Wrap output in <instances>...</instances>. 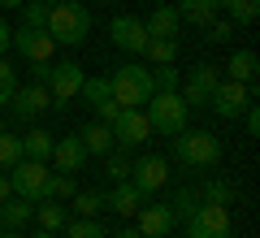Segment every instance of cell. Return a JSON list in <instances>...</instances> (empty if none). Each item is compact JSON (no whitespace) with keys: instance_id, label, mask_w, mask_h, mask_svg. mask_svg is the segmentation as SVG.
Here are the masks:
<instances>
[{"instance_id":"cell-9","label":"cell","mask_w":260,"mask_h":238,"mask_svg":"<svg viewBox=\"0 0 260 238\" xmlns=\"http://www.w3.org/2000/svg\"><path fill=\"white\" fill-rule=\"evenodd\" d=\"M217 83H221V70L208 65V61H200L182 83H178V95H182L186 109H208V95L217 91Z\"/></svg>"},{"instance_id":"cell-23","label":"cell","mask_w":260,"mask_h":238,"mask_svg":"<svg viewBox=\"0 0 260 238\" xmlns=\"http://www.w3.org/2000/svg\"><path fill=\"white\" fill-rule=\"evenodd\" d=\"M0 212H5V229H22L30 217H35V203H30V199H18V195H9V199L0 203Z\"/></svg>"},{"instance_id":"cell-30","label":"cell","mask_w":260,"mask_h":238,"mask_svg":"<svg viewBox=\"0 0 260 238\" xmlns=\"http://www.w3.org/2000/svg\"><path fill=\"white\" fill-rule=\"evenodd\" d=\"M22 160V139L9 134V130H0V169H13Z\"/></svg>"},{"instance_id":"cell-16","label":"cell","mask_w":260,"mask_h":238,"mask_svg":"<svg viewBox=\"0 0 260 238\" xmlns=\"http://www.w3.org/2000/svg\"><path fill=\"white\" fill-rule=\"evenodd\" d=\"M56 165V174H78V169L87 165V147H83V139L78 134H61V139H52V156H48Z\"/></svg>"},{"instance_id":"cell-39","label":"cell","mask_w":260,"mask_h":238,"mask_svg":"<svg viewBox=\"0 0 260 238\" xmlns=\"http://www.w3.org/2000/svg\"><path fill=\"white\" fill-rule=\"evenodd\" d=\"M91 109H95V121L113 126V121H117V113H121V104H117V100H100V104H91Z\"/></svg>"},{"instance_id":"cell-41","label":"cell","mask_w":260,"mask_h":238,"mask_svg":"<svg viewBox=\"0 0 260 238\" xmlns=\"http://www.w3.org/2000/svg\"><path fill=\"white\" fill-rule=\"evenodd\" d=\"M9 48H13V30H9V22L0 18V56L9 52Z\"/></svg>"},{"instance_id":"cell-38","label":"cell","mask_w":260,"mask_h":238,"mask_svg":"<svg viewBox=\"0 0 260 238\" xmlns=\"http://www.w3.org/2000/svg\"><path fill=\"white\" fill-rule=\"evenodd\" d=\"M204 199H208V203H230V199H234V186L221 182V178H213V182L204 186Z\"/></svg>"},{"instance_id":"cell-12","label":"cell","mask_w":260,"mask_h":238,"mask_svg":"<svg viewBox=\"0 0 260 238\" xmlns=\"http://www.w3.org/2000/svg\"><path fill=\"white\" fill-rule=\"evenodd\" d=\"M109 39L121 48V52L130 56H143V48H148V26H143V18H135V13H121V18L109 22Z\"/></svg>"},{"instance_id":"cell-22","label":"cell","mask_w":260,"mask_h":238,"mask_svg":"<svg viewBox=\"0 0 260 238\" xmlns=\"http://www.w3.org/2000/svg\"><path fill=\"white\" fill-rule=\"evenodd\" d=\"M35 221L39 229H65V221H70V208H61V199H39L35 203Z\"/></svg>"},{"instance_id":"cell-17","label":"cell","mask_w":260,"mask_h":238,"mask_svg":"<svg viewBox=\"0 0 260 238\" xmlns=\"http://www.w3.org/2000/svg\"><path fill=\"white\" fill-rule=\"evenodd\" d=\"M143 203H148V195H143L135 182H113V191L104 195V208L117 212V217H135Z\"/></svg>"},{"instance_id":"cell-29","label":"cell","mask_w":260,"mask_h":238,"mask_svg":"<svg viewBox=\"0 0 260 238\" xmlns=\"http://www.w3.org/2000/svg\"><path fill=\"white\" fill-rule=\"evenodd\" d=\"M78 95H83L87 104L113 100V91H109V74H100V78H83V87H78Z\"/></svg>"},{"instance_id":"cell-13","label":"cell","mask_w":260,"mask_h":238,"mask_svg":"<svg viewBox=\"0 0 260 238\" xmlns=\"http://www.w3.org/2000/svg\"><path fill=\"white\" fill-rule=\"evenodd\" d=\"M113 139H117V152H130V147H143L152 139V126L143 117V109H121L117 121H113Z\"/></svg>"},{"instance_id":"cell-6","label":"cell","mask_w":260,"mask_h":238,"mask_svg":"<svg viewBox=\"0 0 260 238\" xmlns=\"http://www.w3.org/2000/svg\"><path fill=\"white\" fill-rule=\"evenodd\" d=\"M186 238H234V221H230V203H208L200 199L186 217Z\"/></svg>"},{"instance_id":"cell-3","label":"cell","mask_w":260,"mask_h":238,"mask_svg":"<svg viewBox=\"0 0 260 238\" xmlns=\"http://www.w3.org/2000/svg\"><path fill=\"white\" fill-rule=\"evenodd\" d=\"M174 160L186 169H213L221 160V139L213 130H178L174 134Z\"/></svg>"},{"instance_id":"cell-11","label":"cell","mask_w":260,"mask_h":238,"mask_svg":"<svg viewBox=\"0 0 260 238\" xmlns=\"http://www.w3.org/2000/svg\"><path fill=\"white\" fill-rule=\"evenodd\" d=\"M130 182L139 186L143 195H156L169 186V160L165 156H139V160H130Z\"/></svg>"},{"instance_id":"cell-8","label":"cell","mask_w":260,"mask_h":238,"mask_svg":"<svg viewBox=\"0 0 260 238\" xmlns=\"http://www.w3.org/2000/svg\"><path fill=\"white\" fill-rule=\"evenodd\" d=\"M251 100H256V83H234V78H221L217 91L208 95V109H213L217 117L234 121V117H243V109H247Z\"/></svg>"},{"instance_id":"cell-26","label":"cell","mask_w":260,"mask_h":238,"mask_svg":"<svg viewBox=\"0 0 260 238\" xmlns=\"http://www.w3.org/2000/svg\"><path fill=\"white\" fill-rule=\"evenodd\" d=\"M221 9H225V18H230V22H239V26H251V22L260 18V0H225Z\"/></svg>"},{"instance_id":"cell-35","label":"cell","mask_w":260,"mask_h":238,"mask_svg":"<svg viewBox=\"0 0 260 238\" xmlns=\"http://www.w3.org/2000/svg\"><path fill=\"white\" fill-rule=\"evenodd\" d=\"M230 35H234V22H230V18H221V13H217V18L204 26V39H208V44H225Z\"/></svg>"},{"instance_id":"cell-25","label":"cell","mask_w":260,"mask_h":238,"mask_svg":"<svg viewBox=\"0 0 260 238\" xmlns=\"http://www.w3.org/2000/svg\"><path fill=\"white\" fill-rule=\"evenodd\" d=\"M65 238H109L100 217H70L65 221Z\"/></svg>"},{"instance_id":"cell-32","label":"cell","mask_w":260,"mask_h":238,"mask_svg":"<svg viewBox=\"0 0 260 238\" xmlns=\"http://www.w3.org/2000/svg\"><path fill=\"white\" fill-rule=\"evenodd\" d=\"M74 195H78L74 174H52L48 178V199H74Z\"/></svg>"},{"instance_id":"cell-18","label":"cell","mask_w":260,"mask_h":238,"mask_svg":"<svg viewBox=\"0 0 260 238\" xmlns=\"http://www.w3.org/2000/svg\"><path fill=\"white\" fill-rule=\"evenodd\" d=\"M143 26H148L152 39H178V26H182V22H178V9L169 5V0H160L156 9L143 18Z\"/></svg>"},{"instance_id":"cell-50","label":"cell","mask_w":260,"mask_h":238,"mask_svg":"<svg viewBox=\"0 0 260 238\" xmlns=\"http://www.w3.org/2000/svg\"><path fill=\"white\" fill-rule=\"evenodd\" d=\"M83 5H87V0H83Z\"/></svg>"},{"instance_id":"cell-42","label":"cell","mask_w":260,"mask_h":238,"mask_svg":"<svg viewBox=\"0 0 260 238\" xmlns=\"http://www.w3.org/2000/svg\"><path fill=\"white\" fill-rule=\"evenodd\" d=\"M9 195H13V191H9V174H5V169H0V203L9 199Z\"/></svg>"},{"instance_id":"cell-2","label":"cell","mask_w":260,"mask_h":238,"mask_svg":"<svg viewBox=\"0 0 260 238\" xmlns=\"http://www.w3.org/2000/svg\"><path fill=\"white\" fill-rule=\"evenodd\" d=\"M109 91H113V100H117L121 109H143V104L152 100V91H156V83H152L148 65L126 61V65H117V70L109 74Z\"/></svg>"},{"instance_id":"cell-28","label":"cell","mask_w":260,"mask_h":238,"mask_svg":"<svg viewBox=\"0 0 260 238\" xmlns=\"http://www.w3.org/2000/svg\"><path fill=\"white\" fill-rule=\"evenodd\" d=\"M70 208H74V217H100L104 212V195L100 191H78L74 199H70Z\"/></svg>"},{"instance_id":"cell-40","label":"cell","mask_w":260,"mask_h":238,"mask_svg":"<svg viewBox=\"0 0 260 238\" xmlns=\"http://www.w3.org/2000/svg\"><path fill=\"white\" fill-rule=\"evenodd\" d=\"M243 121H247V134L256 139V134H260V109H256V100H251L247 109H243Z\"/></svg>"},{"instance_id":"cell-44","label":"cell","mask_w":260,"mask_h":238,"mask_svg":"<svg viewBox=\"0 0 260 238\" xmlns=\"http://www.w3.org/2000/svg\"><path fill=\"white\" fill-rule=\"evenodd\" d=\"M26 0H0V9H22Z\"/></svg>"},{"instance_id":"cell-37","label":"cell","mask_w":260,"mask_h":238,"mask_svg":"<svg viewBox=\"0 0 260 238\" xmlns=\"http://www.w3.org/2000/svg\"><path fill=\"white\" fill-rule=\"evenodd\" d=\"M195 203H200V195H195V191H178V195H174V203H169V208H174V221H186Z\"/></svg>"},{"instance_id":"cell-21","label":"cell","mask_w":260,"mask_h":238,"mask_svg":"<svg viewBox=\"0 0 260 238\" xmlns=\"http://www.w3.org/2000/svg\"><path fill=\"white\" fill-rule=\"evenodd\" d=\"M256 52L251 48H239V52H230V61H225V78H234V83H256Z\"/></svg>"},{"instance_id":"cell-49","label":"cell","mask_w":260,"mask_h":238,"mask_svg":"<svg viewBox=\"0 0 260 238\" xmlns=\"http://www.w3.org/2000/svg\"><path fill=\"white\" fill-rule=\"evenodd\" d=\"M169 5H174V0H169Z\"/></svg>"},{"instance_id":"cell-31","label":"cell","mask_w":260,"mask_h":238,"mask_svg":"<svg viewBox=\"0 0 260 238\" xmlns=\"http://www.w3.org/2000/svg\"><path fill=\"white\" fill-rule=\"evenodd\" d=\"M48 9H52V5H44V0H26V5H22V26L48 30Z\"/></svg>"},{"instance_id":"cell-7","label":"cell","mask_w":260,"mask_h":238,"mask_svg":"<svg viewBox=\"0 0 260 238\" xmlns=\"http://www.w3.org/2000/svg\"><path fill=\"white\" fill-rule=\"evenodd\" d=\"M5 174H9V191L18 195V199H30V203L48 199V178H52L48 160H26V156H22L18 165L5 169Z\"/></svg>"},{"instance_id":"cell-5","label":"cell","mask_w":260,"mask_h":238,"mask_svg":"<svg viewBox=\"0 0 260 238\" xmlns=\"http://www.w3.org/2000/svg\"><path fill=\"white\" fill-rule=\"evenodd\" d=\"M83 65L78 61H61V65H35V83L48 87V95H52V109H65V104L78 95V87H83Z\"/></svg>"},{"instance_id":"cell-20","label":"cell","mask_w":260,"mask_h":238,"mask_svg":"<svg viewBox=\"0 0 260 238\" xmlns=\"http://www.w3.org/2000/svg\"><path fill=\"white\" fill-rule=\"evenodd\" d=\"M78 139H83L87 156H109V152H117V139H113V126H104V121H91L87 130H78Z\"/></svg>"},{"instance_id":"cell-10","label":"cell","mask_w":260,"mask_h":238,"mask_svg":"<svg viewBox=\"0 0 260 238\" xmlns=\"http://www.w3.org/2000/svg\"><path fill=\"white\" fill-rule=\"evenodd\" d=\"M13 48L26 65H48L56 56V39L48 30H35V26H18L13 30Z\"/></svg>"},{"instance_id":"cell-27","label":"cell","mask_w":260,"mask_h":238,"mask_svg":"<svg viewBox=\"0 0 260 238\" xmlns=\"http://www.w3.org/2000/svg\"><path fill=\"white\" fill-rule=\"evenodd\" d=\"M143 56H148L152 65H174L178 61V39H148Z\"/></svg>"},{"instance_id":"cell-15","label":"cell","mask_w":260,"mask_h":238,"mask_svg":"<svg viewBox=\"0 0 260 238\" xmlns=\"http://www.w3.org/2000/svg\"><path fill=\"white\" fill-rule=\"evenodd\" d=\"M174 208L169 203H143L139 212H135V229H139L143 238H169V229H174Z\"/></svg>"},{"instance_id":"cell-34","label":"cell","mask_w":260,"mask_h":238,"mask_svg":"<svg viewBox=\"0 0 260 238\" xmlns=\"http://www.w3.org/2000/svg\"><path fill=\"white\" fill-rule=\"evenodd\" d=\"M13 91H18V70H13V65L0 56V104H9Z\"/></svg>"},{"instance_id":"cell-1","label":"cell","mask_w":260,"mask_h":238,"mask_svg":"<svg viewBox=\"0 0 260 238\" xmlns=\"http://www.w3.org/2000/svg\"><path fill=\"white\" fill-rule=\"evenodd\" d=\"M48 35L65 48H78L87 35H91V9L83 0H56L48 9Z\"/></svg>"},{"instance_id":"cell-4","label":"cell","mask_w":260,"mask_h":238,"mask_svg":"<svg viewBox=\"0 0 260 238\" xmlns=\"http://www.w3.org/2000/svg\"><path fill=\"white\" fill-rule=\"evenodd\" d=\"M143 117H148L152 134L174 139L178 130H186V121H191V109L182 104V95H178V91H152V100L143 104Z\"/></svg>"},{"instance_id":"cell-24","label":"cell","mask_w":260,"mask_h":238,"mask_svg":"<svg viewBox=\"0 0 260 238\" xmlns=\"http://www.w3.org/2000/svg\"><path fill=\"white\" fill-rule=\"evenodd\" d=\"M22 156H26V160H48V156H52V134H48V130H26Z\"/></svg>"},{"instance_id":"cell-33","label":"cell","mask_w":260,"mask_h":238,"mask_svg":"<svg viewBox=\"0 0 260 238\" xmlns=\"http://www.w3.org/2000/svg\"><path fill=\"white\" fill-rule=\"evenodd\" d=\"M104 174H109L113 182H130V160L121 152H109L104 156Z\"/></svg>"},{"instance_id":"cell-48","label":"cell","mask_w":260,"mask_h":238,"mask_svg":"<svg viewBox=\"0 0 260 238\" xmlns=\"http://www.w3.org/2000/svg\"><path fill=\"white\" fill-rule=\"evenodd\" d=\"M44 5H56V0H44Z\"/></svg>"},{"instance_id":"cell-47","label":"cell","mask_w":260,"mask_h":238,"mask_svg":"<svg viewBox=\"0 0 260 238\" xmlns=\"http://www.w3.org/2000/svg\"><path fill=\"white\" fill-rule=\"evenodd\" d=\"M0 229H5V212H0Z\"/></svg>"},{"instance_id":"cell-36","label":"cell","mask_w":260,"mask_h":238,"mask_svg":"<svg viewBox=\"0 0 260 238\" xmlns=\"http://www.w3.org/2000/svg\"><path fill=\"white\" fill-rule=\"evenodd\" d=\"M152 83H156V91H178V70L174 65H152Z\"/></svg>"},{"instance_id":"cell-43","label":"cell","mask_w":260,"mask_h":238,"mask_svg":"<svg viewBox=\"0 0 260 238\" xmlns=\"http://www.w3.org/2000/svg\"><path fill=\"white\" fill-rule=\"evenodd\" d=\"M109 238H143V234H139L135 225H126V229H117V234H109Z\"/></svg>"},{"instance_id":"cell-45","label":"cell","mask_w":260,"mask_h":238,"mask_svg":"<svg viewBox=\"0 0 260 238\" xmlns=\"http://www.w3.org/2000/svg\"><path fill=\"white\" fill-rule=\"evenodd\" d=\"M0 238H26L22 229H0Z\"/></svg>"},{"instance_id":"cell-46","label":"cell","mask_w":260,"mask_h":238,"mask_svg":"<svg viewBox=\"0 0 260 238\" xmlns=\"http://www.w3.org/2000/svg\"><path fill=\"white\" fill-rule=\"evenodd\" d=\"M26 238H52V229H30Z\"/></svg>"},{"instance_id":"cell-14","label":"cell","mask_w":260,"mask_h":238,"mask_svg":"<svg viewBox=\"0 0 260 238\" xmlns=\"http://www.w3.org/2000/svg\"><path fill=\"white\" fill-rule=\"evenodd\" d=\"M48 109H52V95H48L44 83L18 87V91H13V100H9V113H13L18 121H35V117H44Z\"/></svg>"},{"instance_id":"cell-19","label":"cell","mask_w":260,"mask_h":238,"mask_svg":"<svg viewBox=\"0 0 260 238\" xmlns=\"http://www.w3.org/2000/svg\"><path fill=\"white\" fill-rule=\"evenodd\" d=\"M174 9H178V22L200 26V30H204L217 13H221V9H217V0H174Z\"/></svg>"}]
</instances>
